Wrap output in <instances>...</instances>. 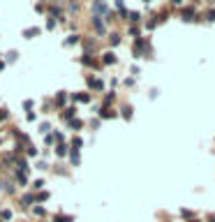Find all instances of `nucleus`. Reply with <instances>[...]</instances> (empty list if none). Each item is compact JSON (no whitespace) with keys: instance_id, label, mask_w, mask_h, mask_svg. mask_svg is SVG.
<instances>
[{"instance_id":"obj_1","label":"nucleus","mask_w":215,"mask_h":222,"mask_svg":"<svg viewBox=\"0 0 215 222\" xmlns=\"http://www.w3.org/2000/svg\"><path fill=\"white\" fill-rule=\"evenodd\" d=\"M39 28L37 26H32V28H26V30H23V37H28V39H32V37H39Z\"/></svg>"},{"instance_id":"obj_2","label":"nucleus","mask_w":215,"mask_h":222,"mask_svg":"<svg viewBox=\"0 0 215 222\" xmlns=\"http://www.w3.org/2000/svg\"><path fill=\"white\" fill-rule=\"evenodd\" d=\"M102 63H104V65H116V63H118V58H116L113 51H106L104 58H102Z\"/></svg>"},{"instance_id":"obj_3","label":"nucleus","mask_w":215,"mask_h":222,"mask_svg":"<svg viewBox=\"0 0 215 222\" xmlns=\"http://www.w3.org/2000/svg\"><path fill=\"white\" fill-rule=\"evenodd\" d=\"M93 26H95V30L100 32V35H104V23L100 21V16H93Z\"/></svg>"},{"instance_id":"obj_4","label":"nucleus","mask_w":215,"mask_h":222,"mask_svg":"<svg viewBox=\"0 0 215 222\" xmlns=\"http://www.w3.org/2000/svg\"><path fill=\"white\" fill-rule=\"evenodd\" d=\"M183 21H194V9H192V7L183 9Z\"/></svg>"},{"instance_id":"obj_5","label":"nucleus","mask_w":215,"mask_h":222,"mask_svg":"<svg viewBox=\"0 0 215 222\" xmlns=\"http://www.w3.org/2000/svg\"><path fill=\"white\" fill-rule=\"evenodd\" d=\"M79 39H81L79 35H69L67 39H65V46H72V44H79Z\"/></svg>"},{"instance_id":"obj_6","label":"nucleus","mask_w":215,"mask_h":222,"mask_svg":"<svg viewBox=\"0 0 215 222\" xmlns=\"http://www.w3.org/2000/svg\"><path fill=\"white\" fill-rule=\"evenodd\" d=\"M93 9H95V12H104V9H106L104 0H95V2H93Z\"/></svg>"},{"instance_id":"obj_7","label":"nucleus","mask_w":215,"mask_h":222,"mask_svg":"<svg viewBox=\"0 0 215 222\" xmlns=\"http://www.w3.org/2000/svg\"><path fill=\"white\" fill-rule=\"evenodd\" d=\"M74 100H76V102H90V95H88V93H76Z\"/></svg>"},{"instance_id":"obj_8","label":"nucleus","mask_w":215,"mask_h":222,"mask_svg":"<svg viewBox=\"0 0 215 222\" xmlns=\"http://www.w3.org/2000/svg\"><path fill=\"white\" fill-rule=\"evenodd\" d=\"M127 16H130V21H132V23H139V21H141L139 12H127Z\"/></svg>"},{"instance_id":"obj_9","label":"nucleus","mask_w":215,"mask_h":222,"mask_svg":"<svg viewBox=\"0 0 215 222\" xmlns=\"http://www.w3.org/2000/svg\"><path fill=\"white\" fill-rule=\"evenodd\" d=\"M100 116H102V118H113V116H116V113H113V111H109V109H106V106H102V111H100Z\"/></svg>"},{"instance_id":"obj_10","label":"nucleus","mask_w":215,"mask_h":222,"mask_svg":"<svg viewBox=\"0 0 215 222\" xmlns=\"http://www.w3.org/2000/svg\"><path fill=\"white\" fill-rule=\"evenodd\" d=\"M109 42H111V46H116V44H120V35H116V32H113V35L109 37Z\"/></svg>"},{"instance_id":"obj_11","label":"nucleus","mask_w":215,"mask_h":222,"mask_svg":"<svg viewBox=\"0 0 215 222\" xmlns=\"http://www.w3.org/2000/svg\"><path fill=\"white\" fill-rule=\"evenodd\" d=\"M81 125H83V123H81L79 118H74V120H69V127H72V130H79Z\"/></svg>"},{"instance_id":"obj_12","label":"nucleus","mask_w":215,"mask_h":222,"mask_svg":"<svg viewBox=\"0 0 215 222\" xmlns=\"http://www.w3.org/2000/svg\"><path fill=\"white\" fill-rule=\"evenodd\" d=\"M123 118H132V106H123Z\"/></svg>"},{"instance_id":"obj_13","label":"nucleus","mask_w":215,"mask_h":222,"mask_svg":"<svg viewBox=\"0 0 215 222\" xmlns=\"http://www.w3.org/2000/svg\"><path fill=\"white\" fill-rule=\"evenodd\" d=\"M90 86H93V88H97V90H102V86H104V83H102L100 79H90Z\"/></svg>"},{"instance_id":"obj_14","label":"nucleus","mask_w":215,"mask_h":222,"mask_svg":"<svg viewBox=\"0 0 215 222\" xmlns=\"http://www.w3.org/2000/svg\"><path fill=\"white\" fill-rule=\"evenodd\" d=\"M32 201H35V197H32V194H26V197H23V206H30Z\"/></svg>"},{"instance_id":"obj_15","label":"nucleus","mask_w":215,"mask_h":222,"mask_svg":"<svg viewBox=\"0 0 215 222\" xmlns=\"http://www.w3.org/2000/svg\"><path fill=\"white\" fill-rule=\"evenodd\" d=\"M72 113H76V109H74V106H69V109H65L63 118H72Z\"/></svg>"},{"instance_id":"obj_16","label":"nucleus","mask_w":215,"mask_h":222,"mask_svg":"<svg viewBox=\"0 0 215 222\" xmlns=\"http://www.w3.org/2000/svg\"><path fill=\"white\" fill-rule=\"evenodd\" d=\"M69 157H72V162H74V164H79V150H76V148H74V150H72V155H69Z\"/></svg>"},{"instance_id":"obj_17","label":"nucleus","mask_w":215,"mask_h":222,"mask_svg":"<svg viewBox=\"0 0 215 222\" xmlns=\"http://www.w3.org/2000/svg\"><path fill=\"white\" fill-rule=\"evenodd\" d=\"M65 100H67V95L65 93H58V104H65Z\"/></svg>"},{"instance_id":"obj_18","label":"nucleus","mask_w":215,"mask_h":222,"mask_svg":"<svg viewBox=\"0 0 215 222\" xmlns=\"http://www.w3.org/2000/svg\"><path fill=\"white\" fill-rule=\"evenodd\" d=\"M206 21H215V9H210L208 14H206Z\"/></svg>"},{"instance_id":"obj_19","label":"nucleus","mask_w":215,"mask_h":222,"mask_svg":"<svg viewBox=\"0 0 215 222\" xmlns=\"http://www.w3.org/2000/svg\"><path fill=\"white\" fill-rule=\"evenodd\" d=\"M53 28H56V21H53V19H49V21H46V30H53Z\"/></svg>"},{"instance_id":"obj_20","label":"nucleus","mask_w":215,"mask_h":222,"mask_svg":"<svg viewBox=\"0 0 215 222\" xmlns=\"http://www.w3.org/2000/svg\"><path fill=\"white\" fill-rule=\"evenodd\" d=\"M56 222H72V217H69V215H60Z\"/></svg>"},{"instance_id":"obj_21","label":"nucleus","mask_w":215,"mask_h":222,"mask_svg":"<svg viewBox=\"0 0 215 222\" xmlns=\"http://www.w3.org/2000/svg\"><path fill=\"white\" fill-rule=\"evenodd\" d=\"M16 56H19V53H16V51H12V53H7V60H9V63H12V60H16Z\"/></svg>"},{"instance_id":"obj_22","label":"nucleus","mask_w":215,"mask_h":222,"mask_svg":"<svg viewBox=\"0 0 215 222\" xmlns=\"http://www.w3.org/2000/svg\"><path fill=\"white\" fill-rule=\"evenodd\" d=\"M35 199H39V201H46V199H49V192H42V194H39V197H35Z\"/></svg>"},{"instance_id":"obj_23","label":"nucleus","mask_w":215,"mask_h":222,"mask_svg":"<svg viewBox=\"0 0 215 222\" xmlns=\"http://www.w3.org/2000/svg\"><path fill=\"white\" fill-rule=\"evenodd\" d=\"M23 106H26V109H32V106H35V102H32V100H26V102H23Z\"/></svg>"},{"instance_id":"obj_24","label":"nucleus","mask_w":215,"mask_h":222,"mask_svg":"<svg viewBox=\"0 0 215 222\" xmlns=\"http://www.w3.org/2000/svg\"><path fill=\"white\" fill-rule=\"evenodd\" d=\"M32 185H35L37 190H39V187H44V180H42V178H39V180H35V183H32Z\"/></svg>"},{"instance_id":"obj_25","label":"nucleus","mask_w":215,"mask_h":222,"mask_svg":"<svg viewBox=\"0 0 215 222\" xmlns=\"http://www.w3.org/2000/svg\"><path fill=\"white\" fill-rule=\"evenodd\" d=\"M72 143H74V146H76V150H79V148H81V143H83V141H81V139H79V137H76V139H74V141H72Z\"/></svg>"},{"instance_id":"obj_26","label":"nucleus","mask_w":215,"mask_h":222,"mask_svg":"<svg viewBox=\"0 0 215 222\" xmlns=\"http://www.w3.org/2000/svg\"><path fill=\"white\" fill-rule=\"evenodd\" d=\"M171 5L173 7H180V5H183V0H171Z\"/></svg>"},{"instance_id":"obj_27","label":"nucleus","mask_w":215,"mask_h":222,"mask_svg":"<svg viewBox=\"0 0 215 222\" xmlns=\"http://www.w3.org/2000/svg\"><path fill=\"white\" fill-rule=\"evenodd\" d=\"M5 118H7V111H5V109H0V120H5Z\"/></svg>"},{"instance_id":"obj_28","label":"nucleus","mask_w":215,"mask_h":222,"mask_svg":"<svg viewBox=\"0 0 215 222\" xmlns=\"http://www.w3.org/2000/svg\"><path fill=\"white\" fill-rule=\"evenodd\" d=\"M2 67H5V63H2V60H0V69H2Z\"/></svg>"},{"instance_id":"obj_29","label":"nucleus","mask_w":215,"mask_h":222,"mask_svg":"<svg viewBox=\"0 0 215 222\" xmlns=\"http://www.w3.org/2000/svg\"><path fill=\"white\" fill-rule=\"evenodd\" d=\"M210 222H215V215H213V217H210Z\"/></svg>"},{"instance_id":"obj_30","label":"nucleus","mask_w":215,"mask_h":222,"mask_svg":"<svg viewBox=\"0 0 215 222\" xmlns=\"http://www.w3.org/2000/svg\"><path fill=\"white\" fill-rule=\"evenodd\" d=\"M190 222H199V220H190Z\"/></svg>"},{"instance_id":"obj_31","label":"nucleus","mask_w":215,"mask_h":222,"mask_svg":"<svg viewBox=\"0 0 215 222\" xmlns=\"http://www.w3.org/2000/svg\"><path fill=\"white\" fill-rule=\"evenodd\" d=\"M143 2H150V0H143Z\"/></svg>"}]
</instances>
